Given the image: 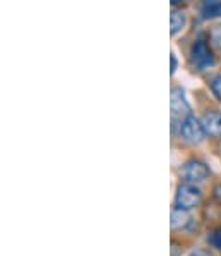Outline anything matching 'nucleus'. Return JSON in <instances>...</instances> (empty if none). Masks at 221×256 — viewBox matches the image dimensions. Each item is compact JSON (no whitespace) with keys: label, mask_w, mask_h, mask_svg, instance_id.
Instances as JSON below:
<instances>
[{"label":"nucleus","mask_w":221,"mask_h":256,"mask_svg":"<svg viewBox=\"0 0 221 256\" xmlns=\"http://www.w3.org/2000/svg\"><path fill=\"white\" fill-rule=\"evenodd\" d=\"M201 200H203V192L201 189L192 182H185L180 184L179 189H177L175 194V204L179 208H184V210H192V208L199 206Z\"/></svg>","instance_id":"1"},{"label":"nucleus","mask_w":221,"mask_h":256,"mask_svg":"<svg viewBox=\"0 0 221 256\" xmlns=\"http://www.w3.org/2000/svg\"><path fill=\"white\" fill-rule=\"evenodd\" d=\"M180 136L191 144L203 143L204 138H206V129H204V126H203V120L189 116L187 119L182 120V124H180Z\"/></svg>","instance_id":"2"},{"label":"nucleus","mask_w":221,"mask_h":256,"mask_svg":"<svg viewBox=\"0 0 221 256\" xmlns=\"http://www.w3.org/2000/svg\"><path fill=\"white\" fill-rule=\"evenodd\" d=\"M170 110H172L173 120H185L191 116V105L185 98L184 90L173 88L170 94Z\"/></svg>","instance_id":"3"},{"label":"nucleus","mask_w":221,"mask_h":256,"mask_svg":"<svg viewBox=\"0 0 221 256\" xmlns=\"http://www.w3.org/2000/svg\"><path fill=\"white\" fill-rule=\"evenodd\" d=\"M209 174H211L209 167L204 162H201V160H189V162L184 165V170H182L184 179L192 184L204 182L209 177Z\"/></svg>","instance_id":"4"},{"label":"nucleus","mask_w":221,"mask_h":256,"mask_svg":"<svg viewBox=\"0 0 221 256\" xmlns=\"http://www.w3.org/2000/svg\"><path fill=\"white\" fill-rule=\"evenodd\" d=\"M192 64L199 70H206L215 66V55L209 50L206 42L199 40L192 46Z\"/></svg>","instance_id":"5"},{"label":"nucleus","mask_w":221,"mask_h":256,"mask_svg":"<svg viewBox=\"0 0 221 256\" xmlns=\"http://www.w3.org/2000/svg\"><path fill=\"white\" fill-rule=\"evenodd\" d=\"M203 126L206 129V134L216 140H221V112L209 110L203 117Z\"/></svg>","instance_id":"6"},{"label":"nucleus","mask_w":221,"mask_h":256,"mask_svg":"<svg viewBox=\"0 0 221 256\" xmlns=\"http://www.w3.org/2000/svg\"><path fill=\"white\" fill-rule=\"evenodd\" d=\"M201 14L204 19L221 18V0H203L201 2Z\"/></svg>","instance_id":"7"},{"label":"nucleus","mask_w":221,"mask_h":256,"mask_svg":"<svg viewBox=\"0 0 221 256\" xmlns=\"http://www.w3.org/2000/svg\"><path fill=\"white\" fill-rule=\"evenodd\" d=\"M191 224V215H189V210H184V208L175 206L172 212V227L173 229H185V227Z\"/></svg>","instance_id":"8"},{"label":"nucleus","mask_w":221,"mask_h":256,"mask_svg":"<svg viewBox=\"0 0 221 256\" xmlns=\"http://www.w3.org/2000/svg\"><path fill=\"white\" fill-rule=\"evenodd\" d=\"M185 24H187V18H185L184 12H180V10H173L172 16H170V33H172V36H177V34L180 33V31L184 30Z\"/></svg>","instance_id":"9"},{"label":"nucleus","mask_w":221,"mask_h":256,"mask_svg":"<svg viewBox=\"0 0 221 256\" xmlns=\"http://www.w3.org/2000/svg\"><path fill=\"white\" fill-rule=\"evenodd\" d=\"M209 38H211V43L216 48V52L221 54V24L213 28L211 33H209Z\"/></svg>","instance_id":"10"},{"label":"nucleus","mask_w":221,"mask_h":256,"mask_svg":"<svg viewBox=\"0 0 221 256\" xmlns=\"http://www.w3.org/2000/svg\"><path fill=\"white\" fill-rule=\"evenodd\" d=\"M211 92L221 102V74H216L211 80Z\"/></svg>","instance_id":"11"},{"label":"nucleus","mask_w":221,"mask_h":256,"mask_svg":"<svg viewBox=\"0 0 221 256\" xmlns=\"http://www.w3.org/2000/svg\"><path fill=\"white\" fill-rule=\"evenodd\" d=\"M209 241H211V244L216 248V250L221 251V227H220V229H216V230H213V234H211V238H209Z\"/></svg>","instance_id":"12"},{"label":"nucleus","mask_w":221,"mask_h":256,"mask_svg":"<svg viewBox=\"0 0 221 256\" xmlns=\"http://www.w3.org/2000/svg\"><path fill=\"white\" fill-rule=\"evenodd\" d=\"M191 256H215V254H211L206 250H196V251H192Z\"/></svg>","instance_id":"13"},{"label":"nucleus","mask_w":221,"mask_h":256,"mask_svg":"<svg viewBox=\"0 0 221 256\" xmlns=\"http://www.w3.org/2000/svg\"><path fill=\"white\" fill-rule=\"evenodd\" d=\"M215 198H216V202L221 204V184H218V186L215 188Z\"/></svg>","instance_id":"14"},{"label":"nucleus","mask_w":221,"mask_h":256,"mask_svg":"<svg viewBox=\"0 0 221 256\" xmlns=\"http://www.w3.org/2000/svg\"><path fill=\"white\" fill-rule=\"evenodd\" d=\"M172 74H175V70H177V57H175V54H172Z\"/></svg>","instance_id":"15"},{"label":"nucleus","mask_w":221,"mask_h":256,"mask_svg":"<svg viewBox=\"0 0 221 256\" xmlns=\"http://www.w3.org/2000/svg\"><path fill=\"white\" fill-rule=\"evenodd\" d=\"M184 2H187V0H172L173 6H180V4H184Z\"/></svg>","instance_id":"16"}]
</instances>
